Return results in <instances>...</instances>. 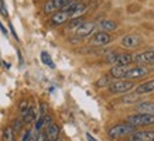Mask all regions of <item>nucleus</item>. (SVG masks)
<instances>
[{
    "mask_svg": "<svg viewBox=\"0 0 154 141\" xmlns=\"http://www.w3.org/2000/svg\"><path fill=\"white\" fill-rule=\"evenodd\" d=\"M95 27H96V26H95V23H91V21H84L79 27L75 30V34H76V37H79V38L89 37V35L95 31Z\"/></svg>",
    "mask_w": 154,
    "mask_h": 141,
    "instance_id": "10",
    "label": "nucleus"
},
{
    "mask_svg": "<svg viewBox=\"0 0 154 141\" xmlns=\"http://www.w3.org/2000/svg\"><path fill=\"white\" fill-rule=\"evenodd\" d=\"M141 42V38L139 35H136V34H127L125 37L122 38V47L123 48H127V50H133V48H137L140 45Z\"/></svg>",
    "mask_w": 154,
    "mask_h": 141,
    "instance_id": "9",
    "label": "nucleus"
},
{
    "mask_svg": "<svg viewBox=\"0 0 154 141\" xmlns=\"http://www.w3.org/2000/svg\"><path fill=\"white\" fill-rule=\"evenodd\" d=\"M129 141H154V131L151 130H136L133 134H130Z\"/></svg>",
    "mask_w": 154,
    "mask_h": 141,
    "instance_id": "11",
    "label": "nucleus"
},
{
    "mask_svg": "<svg viewBox=\"0 0 154 141\" xmlns=\"http://www.w3.org/2000/svg\"><path fill=\"white\" fill-rule=\"evenodd\" d=\"M140 100V94L139 93H131V94H126L122 98V103H137Z\"/></svg>",
    "mask_w": 154,
    "mask_h": 141,
    "instance_id": "20",
    "label": "nucleus"
},
{
    "mask_svg": "<svg viewBox=\"0 0 154 141\" xmlns=\"http://www.w3.org/2000/svg\"><path fill=\"white\" fill-rule=\"evenodd\" d=\"M134 64L137 65H153L154 64V50L134 54Z\"/></svg>",
    "mask_w": 154,
    "mask_h": 141,
    "instance_id": "7",
    "label": "nucleus"
},
{
    "mask_svg": "<svg viewBox=\"0 0 154 141\" xmlns=\"http://www.w3.org/2000/svg\"><path fill=\"white\" fill-rule=\"evenodd\" d=\"M137 112L140 113H150V114H154V103H150V102H141V103L137 104Z\"/></svg>",
    "mask_w": 154,
    "mask_h": 141,
    "instance_id": "17",
    "label": "nucleus"
},
{
    "mask_svg": "<svg viewBox=\"0 0 154 141\" xmlns=\"http://www.w3.org/2000/svg\"><path fill=\"white\" fill-rule=\"evenodd\" d=\"M99 27H100V30H103V31H113V30H116L117 28V24L116 21H113V20H102L100 23H99Z\"/></svg>",
    "mask_w": 154,
    "mask_h": 141,
    "instance_id": "18",
    "label": "nucleus"
},
{
    "mask_svg": "<svg viewBox=\"0 0 154 141\" xmlns=\"http://www.w3.org/2000/svg\"><path fill=\"white\" fill-rule=\"evenodd\" d=\"M37 141H47V134H45V130L44 131H38L37 134Z\"/></svg>",
    "mask_w": 154,
    "mask_h": 141,
    "instance_id": "29",
    "label": "nucleus"
},
{
    "mask_svg": "<svg viewBox=\"0 0 154 141\" xmlns=\"http://www.w3.org/2000/svg\"><path fill=\"white\" fill-rule=\"evenodd\" d=\"M112 41V37L107 31H99L91 38V45H96V47H103V45H107L109 42Z\"/></svg>",
    "mask_w": 154,
    "mask_h": 141,
    "instance_id": "8",
    "label": "nucleus"
},
{
    "mask_svg": "<svg viewBox=\"0 0 154 141\" xmlns=\"http://www.w3.org/2000/svg\"><path fill=\"white\" fill-rule=\"evenodd\" d=\"M133 88H134V83H133L131 80H127V79H115L112 83L109 85V88H107V89L110 90V93L123 94V93L130 92Z\"/></svg>",
    "mask_w": 154,
    "mask_h": 141,
    "instance_id": "3",
    "label": "nucleus"
},
{
    "mask_svg": "<svg viewBox=\"0 0 154 141\" xmlns=\"http://www.w3.org/2000/svg\"><path fill=\"white\" fill-rule=\"evenodd\" d=\"M107 62L112 65H130L134 62V54H109L107 55Z\"/></svg>",
    "mask_w": 154,
    "mask_h": 141,
    "instance_id": "4",
    "label": "nucleus"
},
{
    "mask_svg": "<svg viewBox=\"0 0 154 141\" xmlns=\"http://www.w3.org/2000/svg\"><path fill=\"white\" fill-rule=\"evenodd\" d=\"M79 3H81V2H78V0H71L69 3H68V4L62 9V11H66V13L72 14V13H74V10L76 9V6L79 4Z\"/></svg>",
    "mask_w": 154,
    "mask_h": 141,
    "instance_id": "23",
    "label": "nucleus"
},
{
    "mask_svg": "<svg viewBox=\"0 0 154 141\" xmlns=\"http://www.w3.org/2000/svg\"><path fill=\"white\" fill-rule=\"evenodd\" d=\"M37 134H38V130L34 127L33 130H31V133H30V138H28V141H37Z\"/></svg>",
    "mask_w": 154,
    "mask_h": 141,
    "instance_id": "28",
    "label": "nucleus"
},
{
    "mask_svg": "<svg viewBox=\"0 0 154 141\" xmlns=\"http://www.w3.org/2000/svg\"><path fill=\"white\" fill-rule=\"evenodd\" d=\"M137 127L130 124V123H119V124H115L112 126L109 130H107V136L110 138H120V137H125V136H130L133 133L136 131Z\"/></svg>",
    "mask_w": 154,
    "mask_h": 141,
    "instance_id": "1",
    "label": "nucleus"
},
{
    "mask_svg": "<svg viewBox=\"0 0 154 141\" xmlns=\"http://www.w3.org/2000/svg\"><path fill=\"white\" fill-rule=\"evenodd\" d=\"M37 109L34 107V106H30L28 110L23 114V120L26 124H30V123H33L34 120H37Z\"/></svg>",
    "mask_w": 154,
    "mask_h": 141,
    "instance_id": "16",
    "label": "nucleus"
},
{
    "mask_svg": "<svg viewBox=\"0 0 154 141\" xmlns=\"http://www.w3.org/2000/svg\"><path fill=\"white\" fill-rule=\"evenodd\" d=\"M127 70H129V65H113L109 70V75L115 79H125Z\"/></svg>",
    "mask_w": 154,
    "mask_h": 141,
    "instance_id": "13",
    "label": "nucleus"
},
{
    "mask_svg": "<svg viewBox=\"0 0 154 141\" xmlns=\"http://www.w3.org/2000/svg\"><path fill=\"white\" fill-rule=\"evenodd\" d=\"M41 61H42V64L48 65L50 68H55V64H54V61L51 59V56H50L48 52H45V51L41 52Z\"/></svg>",
    "mask_w": 154,
    "mask_h": 141,
    "instance_id": "22",
    "label": "nucleus"
},
{
    "mask_svg": "<svg viewBox=\"0 0 154 141\" xmlns=\"http://www.w3.org/2000/svg\"><path fill=\"white\" fill-rule=\"evenodd\" d=\"M0 30H2V33H3V34L6 35V37H7V30H6V28L3 27V26H2V23H0Z\"/></svg>",
    "mask_w": 154,
    "mask_h": 141,
    "instance_id": "31",
    "label": "nucleus"
},
{
    "mask_svg": "<svg viewBox=\"0 0 154 141\" xmlns=\"http://www.w3.org/2000/svg\"><path fill=\"white\" fill-rule=\"evenodd\" d=\"M134 92L136 93H139V94H147V93L154 92V79L147 80V82H144V83L139 85V86L136 88Z\"/></svg>",
    "mask_w": 154,
    "mask_h": 141,
    "instance_id": "15",
    "label": "nucleus"
},
{
    "mask_svg": "<svg viewBox=\"0 0 154 141\" xmlns=\"http://www.w3.org/2000/svg\"><path fill=\"white\" fill-rule=\"evenodd\" d=\"M69 2L71 0H50V2H47L44 4L42 10H44V13H47V14H51V13L54 14L55 11H60V10L64 9Z\"/></svg>",
    "mask_w": 154,
    "mask_h": 141,
    "instance_id": "6",
    "label": "nucleus"
},
{
    "mask_svg": "<svg viewBox=\"0 0 154 141\" xmlns=\"http://www.w3.org/2000/svg\"><path fill=\"white\" fill-rule=\"evenodd\" d=\"M68 20H71V14L60 10V11H55V13L52 14L50 21H51L54 26H62V24H65Z\"/></svg>",
    "mask_w": 154,
    "mask_h": 141,
    "instance_id": "12",
    "label": "nucleus"
},
{
    "mask_svg": "<svg viewBox=\"0 0 154 141\" xmlns=\"http://www.w3.org/2000/svg\"><path fill=\"white\" fill-rule=\"evenodd\" d=\"M28 107H30V104H28L27 100H21V102H20V104H19V110H20V113H21V116H23L24 113L27 112Z\"/></svg>",
    "mask_w": 154,
    "mask_h": 141,
    "instance_id": "26",
    "label": "nucleus"
},
{
    "mask_svg": "<svg viewBox=\"0 0 154 141\" xmlns=\"http://www.w3.org/2000/svg\"><path fill=\"white\" fill-rule=\"evenodd\" d=\"M45 134H47V141H55L60 138V127L55 123H51L50 126L45 128Z\"/></svg>",
    "mask_w": 154,
    "mask_h": 141,
    "instance_id": "14",
    "label": "nucleus"
},
{
    "mask_svg": "<svg viewBox=\"0 0 154 141\" xmlns=\"http://www.w3.org/2000/svg\"><path fill=\"white\" fill-rule=\"evenodd\" d=\"M86 138H88V141H96V140L94 138V137H92L91 134H89V133H86Z\"/></svg>",
    "mask_w": 154,
    "mask_h": 141,
    "instance_id": "32",
    "label": "nucleus"
},
{
    "mask_svg": "<svg viewBox=\"0 0 154 141\" xmlns=\"http://www.w3.org/2000/svg\"><path fill=\"white\" fill-rule=\"evenodd\" d=\"M14 128L11 126H7L5 127V130H3V141H14Z\"/></svg>",
    "mask_w": 154,
    "mask_h": 141,
    "instance_id": "19",
    "label": "nucleus"
},
{
    "mask_svg": "<svg viewBox=\"0 0 154 141\" xmlns=\"http://www.w3.org/2000/svg\"><path fill=\"white\" fill-rule=\"evenodd\" d=\"M126 120L136 127L153 126L154 124V114H150V113H136V114L127 116Z\"/></svg>",
    "mask_w": 154,
    "mask_h": 141,
    "instance_id": "2",
    "label": "nucleus"
},
{
    "mask_svg": "<svg viewBox=\"0 0 154 141\" xmlns=\"http://www.w3.org/2000/svg\"><path fill=\"white\" fill-rule=\"evenodd\" d=\"M149 72H150L149 68H146L143 65L133 66V68H129V70H127L126 75H125V79H127V80L140 79V78H144L146 75H149Z\"/></svg>",
    "mask_w": 154,
    "mask_h": 141,
    "instance_id": "5",
    "label": "nucleus"
},
{
    "mask_svg": "<svg viewBox=\"0 0 154 141\" xmlns=\"http://www.w3.org/2000/svg\"><path fill=\"white\" fill-rule=\"evenodd\" d=\"M109 76H102V78H99V79L96 80V86H98V88H109V85L113 82Z\"/></svg>",
    "mask_w": 154,
    "mask_h": 141,
    "instance_id": "21",
    "label": "nucleus"
},
{
    "mask_svg": "<svg viewBox=\"0 0 154 141\" xmlns=\"http://www.w3.org/2000/svg\"><path fill=\"white\" fill-rule=\"evenodd\" d=\"M23 124H26L23 118H17V120L14 122V126H13L14 131H19V130H21V127H23Z\"/></svg>",
    "mask_w": 154,
    "mask_h": 141,
    "instance_id": "27",
    "label": "nucleus"
},
{
    "mask_svg": "<svg viewBox=\"0 0 154 141\" xmlns=\"http://www.w3.org/2000/svg\"><path fill=\"white\" fill-rule=\"evenodd\" d=\"M55 141H61V140H60V138H58V140H55Z\"/></svg>",
    "mask_w": 154,
    "mask_h": 141,
    "instance_id": "33",
    "label": "nucleus"
},
{
    "mask_svg": "<svg viewBox=\"0 0 154 141\" xmlns=\"http://www.w3.org/2000/svg\"><path fill=\"white\" fill-rule=\"evenodd\" d=\"M0 16L2 17H9V11H7V7H6L5 0H0Z\"/></svg>",
    "mask_w": 154,
    "mask_h": 141,
    "instance_id": "25",
    "label": "nucleus"
},
{
    "mask_svg": "<svg viewBox=\"0 0 154 141\" xmlns=\"http://www.w3.org/2000/svg\"><path fill=\"white\" fill-rule=\"evenodd\" d=\"M69 28H72V30H76V28L79 27L81 24L84 23V19L82 17H75V19H71L69 20Z\"/></svg>",
    "mask_w": 154,
    "mask_h": 141,
    "instance_id": "24",
    "label": "nucleus"
},
{
    "mask_svg": "<svg viewBox=\"0 0 154 141\" xmlns=\"http://www.w3.org/2000/svg\"><path fill=\"white\" fill-rule=\"evenodd\" d=\"M30 133H31V130H26L23 134V137H21V141H28V138H30Z\"/></svg>",
    "mask_w": 154,
    "mask_h": 141,
    "instance_id": "30",
    "label": "nucleus"
}]
</instances>
